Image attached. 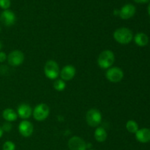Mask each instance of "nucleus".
<instances>
[{"instance_id": "19", "label": "nucleus", "mask_w": 150, "mask_h": 150, "mask_svg": "<svg viewBox=\"0 0 150 150\" xmlns=\"http://www.w3.org/2000/svg\"><path fill=\"white\" fill-rule=\"evenodd\" d=\"M53 86H54V89L57 92H62L66 88V83L65 81H64L63 80L60 79H56L54 80V84H53Z\"/></svg>"}, {"instance_id": "21", "label": "nucleus", "mask_w": 150, "mask_h": 150, "mask_svg": "<svg viewBox=\"0 0 150 150\" xmlns=\"http://www.w3.org/2000/svg\"><path fill=\"white\" fill-rule=\"evenodd\" d=\"M11 6V0H0V7L2 10H8Z\"/></svg>"}, {"instance_id": "24", "label": "nucleus", "mask_w": 150, "mask_h": 150, "mask_svg": "<svg viewBox=\"0 0 150 150\" xmlns=\"http://www.w3.org/2000/svg\"><path fill=\"white\" fill-rule=\"evenodd\" d=\"M133 1L138 4H146V3L150 1V0H133Z\"/></svg>"}, {"instance_id": "2", "label": "nucleus", "mask_w": 150, "mask_h": 150, "mask_svg": "<svg viewBox=\"0 0 150 150\" xmlns=\"http://www.w3.org/2000/svg\"><path fill=\"white\" fill-rule=\"evenodd\" d=\"M115 62V54L111 50H104L99 54L97 60L98 65L103 70H108Z\"/></svg>"}, {"instance_id": "9", "label": "nucleus", "mask_w": 150, "mask_h": 150, "mask_svg": "<svg viewBox=\"0 0 150 150\" xmlns=\"http://www.w3.org/2000/svg\"><path fill=\"white\" fill-rule=\"evenodd\" d=\"M0 21L5 26H12L16 21V16L12 10H4L0 14Z\"/></svg>"}, {"instance_id": "13", "label": "nucleus", "mask_w": 150, "mask_h": 150, "mask_svg": "<svg viewBox=\"0 0 150 150\" xmlns=\"http://www.w3.org/2000/svg\"><path fill=\"white\" fill-rule=\"evenodd\" d=\"M32 111L33 109L30 105L27 103H21L18 106L16 113L18 117L23 120H27L32 116Z\"/></svg>"}, {"instance_id": "29", "label": "nucleus", "mask_w": 150, "mask_h": 150, "mask_svg": "<svg viewBox=\"0 0 150 150\" xmlns=\"http://www.w3.org/2000/svg\"><path fill=\"white\" fill-rule=\"evenodd\" d=\"M1 48H2V43H1V42L0 41V51H1Z\"/></svg>"}, {"instance_id": "11", "label": "nucleus", "mask_w": 150, "mask_h": 150, "mask_svg": "<svg viewBox=\"0 0 150 150\" xmlns=\"http://www.w3.org/2000/svg\"><path fill=\"white\" fill-rule=\"evenodd\" d=\"M18 132L24 138H29L34 133V125L28 120H23L18 125Z\"/></svg>"}, {"instance_id": "16", "label": "nucleus", "mask_w": 150, "mask_h": 150, "mask_svg": "<svg viewBox=\"0 0 150 150\" xmlns=\"http://www.w3.org/2000/svg\"><path fill=\"white\" fill-rule=\"evenodd\" d=\"M1 116H2V118L5 120V122H13L16 121L18 117L16 111L10 108H7L3 110Z\"/></svg>"}, {"instance_id": "30", "label": "nucleus", "mask_w": 150, "mask_h": 150, "mask_svg": "<svg viewBox=\"0 0 150 150\" xmlns=\"http://www.w3.org/2000/svg\"><path fill=\"white\" fill-rule=\"evenodd\" d=\"M87 150H96V149H87Z\"/></svg>"}, {"instance_id": "3", "label": "nucleus", "mask_w": 150, "mask_h": 150, "mask_svg": "<svg viewBox=\"0 0 150 150\" xmlns=\"http://www.w3.org/2000/svg\"><path fill=\"white\" fill-rule=\"evenodd\" d=\"M45 77L50 80H56L59 76L60 68L58 63L54 60H48L43 67Z\"/></svg>"}, {"instance_id": "18", "label": "nucleus", "mask_w": 150, "mask_h": 150, "mask_svg": "<svg viewBox=\"0 0 150 150\" xmlns=\"http://www.w3.org/2000/svg\"><path fill=\"white\" fill-rule=\"evenodd\" d=\"M125 127H126V130H127L129 133H133V134H135V133H136L139 129L138 123L136 122L135 120H128V121L126 122Z\"/></svg>"}, {"instance_id": "10", "label": "nucleus", "mask_w": 150, "mask_h": 150, "mask_svg": "<svg viewBox=\"0 0 150 150\" xmlns=\"http://www.w3.org/2000/svg\"><path fill=\"white\" fill-rule=\"evenodd\" d=\"M76 74V69L72 64H67L60 70L59 76L64 81H69L74 79Z\"/></svg>"}, {"instance_id": "20", "label": "nucleus", "mask_w": 150, "mask_h": 150, "mask_svg": "<svg viewBox=\"0 0 150 150\" xmlns=\"http://www.w3.org/2000/svg\"><path fill=\"white\" fill-rule=\"evenodd\" d=\"M16 144L11 141H6L2 145V150H16Z\"/></svg>"}, {"instance_id": "4", "label": "nucleus", "mask_w": 150, "mask_h": 150, "mask_svg": "<svg viewBox=\"0 0 150 150\" xmlns=\"http://www.w3.org/2000/svg\"><path fill=\"white\" fill-rule=\"evenodd\" d=\"M103 120V116L98 108H90L86 114V122L89 126L97 127L100 125Z\"/></svg>"}, {"instance_id": "6", "label": "nucleus", "mask_w": 150, "mask_h": 150, "mask_svg": "<svg viewBox=\"0 0 150 150\" xmlns=\"http://www.w3.org/2000/svg\"><path fill=\"white\" fill-rule=\"evenodd\" d=\"M105 78L111 83H120L124 78V72L119 67H111L106 70Z\"/></svg>"}, {"instance_id": "31", "label": "nucleus", "mask_w": 150, "mask_h": 150, "mask_svg": "<svg viewBox=\"0 0 150 150\" xmlns=\"http://www.w3.org/2000/svg\"><path fill=\"white\" fill-rule=\"evenodd\" d=\"M1 26H0V33H1Z\"/></svg>"}, {"instance_id": "8", "label": "nucleus", "mask_w": 150, "mask_h": 150, "mask_svg": "<svg viewBox=\"0 0 150 150\" xmlns=\"http://www.w3.org/2000/svg\"><path fill=\"white\" fill-rule=\"evenodd\" d=\"M67 146L70 150H87L86 142L79 136H73L67 142Z\"/></svg>"}, {"instance_id": "7", "label": "nucleus", "mask_w": 150, "mask_h": 150, "mask_svg": "<svg viewBox=\"0 0 150 150\" xmlns=\"http://www.w3.org/2000/svg\"><path fill=\"white\" fill-rule=\"evenodd\" d=\"M25 56L20 50H13L7 55V62L12 67H18L24 62Z\"/></svg>"}, {"instance_id": "5", "label": "nucleus", "mask_w": 150, "mask_h": 150, "mask_svg": "<svg viewBox=\"0 0 150 150\" xmlns=\"http://www.w3.org/2000/svg\"><path fill=\"white\" fill-rule=\"evenodd\" d=\"M50 108L46 103H41L34 108L32 117L36 121L43 122L49 117Z\"/></svg>"}, {"instance_id": "17", "label": "nucleus", "mask_w": 150, "mask_h": 150, "mask_svg": "<svg viewBox=\"0 0 150 150\" xmlns=\"http://www.w3.org/2000/svg\"><path fill=\"white\" fill-rule=\"evenodd\" d=\"M94 137H95L96 142H99V143H103V142H105L108 138V133H107L106 130L104 127L98 126L94 132Z\"/></svg>"}, {"instance_id": "25", "label": "nucleus", "mask_w": 150, "mask_h": 150, "mask_svg": "<svg viewBox=\"0 0 150 150\" xmlns=\"http://www.w3.org/2000/svg\"><path fill=\"white\" fill-rule=\"evenodd\" d=\"M86 149H92V143H86Z\"/></svg>"}, {"instance_id": "1", "label": "nucleus", "mask_w": 150, "mask_h": 150, "mask_svg": "<svg viewBox=\"0 0 150 150\" xmlns=\"http://www.w3.org/2000/svg\"><path fill=\"white\" fill-rule=\"evenodd\" d=\"M114 40L121 45H127L133 40V33L129 28L120 27L116 29L113 33Z\"/></svg>"}, {"instance_id": "14", "label": "nucleus", "mask_w": 150, "mask_h": 150, "mask_svg": "<svg viewBox=\"0 0 150 150\" xmlns=\"http://www.w3.org/2000/svg\"><path fill=\"white\" fill-rule=\"evenodd\" d=\"M136 139L142 144H146L150 142V129L146 127L139 129L135 133Z\"/></svg>"}, {"instance_id": "12", "label": "nucleus", "mask_w": 150, "mask_h": 150, "mask_svg": "<svg viewBox=\"0 0 150 150\" xmlns=\"http://www.w3.org/2000/svg\"><path fill=\"white\" fill-rule=\"evenodd\" d=\"M136 13V8L133 4H126L120 9L119 17L123 20H128L135 16Z\"/></svg>"}, {"instance_id": "28", "label": "nucleus", "mask_w": 150, "mask_h": 150, "mask_svg": "<svg viewBox=\"0 0 150 150\" xmlns=\"http://www.w3.org/2000/svg\"><path fill=\"white\" fill-rule=\"evenodd\" d=\"M147 12H148V14L150 16V3L149 4V6H148V8H147Z\"/></svg>"}, {"instance_id": "22", "label": "nucleus", "mask_w": 150, "mask_h": 150, "mask_svg": "<svg viewBox=\"0 0 150 150\" xmlns=\"http://www.w3.org/2000/svg\"><path fill=\"white\" fill-rule=\"evenodd\" d=\"M1 128H2L3 131L4 132H8L11 131L12 129H13V125L11 122H5L3 123V125H1Z\"/></svg>"}, {"instance_id": "23", "label": "nucleus", "mask_w": 150, "mask_h": 150, "mask_svg": "<svg viewBox=\"0 0 150 150\" xmlns=\"http://www.w3.org/2000/svg\"><path fill=\"white\" fill-rule=\"evenodd\" d=\"M7 55L4 51H0V63H3L7 60Z\"/></svg>"}, {"instance_id": "26", "label": "nucleus", "mask_w": 150, "mask_h": 150, "mask_svg": "<svg viewBox=\"0 0 150 150\" xmlns=\"http://www.w3.org/2000/svg\"><path fill=\"white\" fill-rule=\"evenodd\" d=\"M119 13H120V10L118 9H116L114 10V15L116 16H119Z\"/></svg>"}, {"instance_id": "15", "label": "nucleus", "mask_w": 150, "mask_h": 150, "mask_svg": "<svg viewBox=\"0 0 150 150\" xmlns=\"http://www.w3.org/2000/svg\"><path fill=\"white\" fill-rule=\"evenodd\" d=\"M133 40L139 47H145L149 43V37L144 32H139L133 36Z\"/></svg>"}, {"instance_id": "27", "label": "nucleus", "mask_w": 150, "mask_h": 150, "mask_svg": "<svg viewBox=\"0 0 150 150\" xmlns=\"http://www.w3.org/2000/svg\"><path fill=\"white\" fill-rule=\"evenodd\" d=\"M3 134H4V131H3L2 128H1V126H0V139L2 137Z\"/></svg>"}]
</instances>
